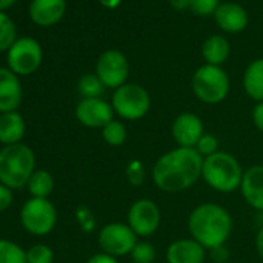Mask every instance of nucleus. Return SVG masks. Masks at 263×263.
<instances>
[{
  "label": "nucleus",
  "instance_id": "1",
  "mask_svg": "<svg viewBox=\"0 0 263 263\" xmlns=\"http://www.w3.org/2000/svg\"><path fill=\"white\" fill-rule=\"evenodd\" d=\"M204 158L192 147H177L161 155L152 169V178L164 192H183L201 177Z\"/></svg>",
  "mask_w": 263,
  "mask_h": 263
},
{
  "label": "nucleus",
  "instance_id": "2",
  "mask_svg": "<svg viewBox=\"0 0 263 263\" xmlns=\"http://www.w3.org/2000/svg\"><path fill=\"white\" fill-rule=\"evenodd\" d=\"M187 228L195 241L204 249L221 248L232 232V218L229 212L215 203L197 206L187 220Z\"/></svg>",
  "mask_w": 263,
  "mask_h": 263
},
{
  "label": "nucleus",
  "instance_id": "3",
  "mask_svg": "<svg viewBox=\"0 0 263 263\" xmlns=\"http://www.w3.org/2000/svg\"><path fill=\"white\" fill-rule=\"evenodd\" d=\"M34 166L36 158L28 146H5L0 151V183L10 189H21L28 184Z\"/></svg>",
  "mask_w": 263,
  "mask_h": 263
},
{
  "label": "nucleus",
  "instance_id": "4",
  "mask_svg": "<svg viewBox=\"0 0 263 263\" xmlns=\"http://www.w3.org/2000/svg\"><path fill=\"white\" fill-rule=\"evenodd\" d=\"M243 172L240 163L228 152L218 151L217 154L204 158L201 177L217 192L229 194L240 187Z\"/></svg>",
  "mask_w": 263,
  "mask_h": 263
},
{
  "label": "nucleus",
  "instance_id": "5",
  "mask_svg": "<svg viewBox=\"0 0 263 263\" xmlns=\"http://www.w3.org/2000/svg\"><path fill=\"white\" fill-rule=\"evenodd\" d=\"M231 82L228 73L221 67L201 65L192 76V91L204 104H220L229 95Z\"/></svg>",
  "mask_w": 263,
  "mask_h": 263
},
{
  "label": "nucleus",
  "instance_id": "6",
  "mask_svg": "<svg viewBox=\"0 0 263 263\" xmlns=\"http://www.w3.org/2000/svg\"><path fill=\"white\" fill-rule=\"evenodd\" d=\"M151 95L138 84H124L115 90L111 107L116 115L127 121H137L144 118L151 110Z\"/></svg>",
  "mask_w": 263,
  "mask_h": 263
},
{
  "label": "nucleus",
  "instance_id": "7",
  "mask_svg": "<svg viewBox=\"0 0 263 263\" xmlns=\"http://www.w3.org/2000/svg\"><path fill=\"white\" fill-rule=\"evenodd\" d=\"M58 220L56 208L47 198H31L21 211L24 228L33 235H45L53 231Z\"/></svg>",
  "mask_w": 263,
  "mask_h": 263
},
{
  "label": "nucleus",
  "instance_id": "8",
  "mask_svg": "<svg viewBox=\"0 0 263 263\" xmlns=\"http://www.w3.org/2000/svg\"><path fill=\"white\" fill-rule=\"evenodd\" d=\"M8 67L17 76L33 74L42 64V47L33 37L17 39L8 50Z\"/></svg>",
  "mask_w": 263,
  "mask_h": 263
},
{
  "label": "nucleus",
  "instance_id": "9",
  "mask_svg": "<svg viewBox=\"0 0 263 263\" xmlns=\"http://www.w3.org/2000/svg\"><path fill=\"white\" fill-rule=\"evenodd\" d=\"M98 241L105 254L113 257H121L132 252V249L138 243V235L132 231L128 224L115 221L105 224L101 229Z\"/></svg>",
  "mask_w": 263,
  "mask_h": 263
},
{
  "label": "nucleus",
  "instance_id": "10",
  "mask_svg": "<svg viewBox=\"0 0 263 263\" xmlns=\"http://www.w3.org/2000/svg\"><path fill=\"white\" fill-rule=\"evenodd\" d=\"M101 82L107 88H119L121 85L127 84L128 78V61L124 53L118 50H107L104 51L96 62V73Z\"/></svg>",
  "mask_w": 263,
  "mask_h": 263
},
{
  "label": "nucleus",
  "instance_id": "11",
  "mask_svg": "<svg viewBox=\"0 0 263 263\" xmlns=\"http://www.w3.org/2000/svg\"><path fill=\"white\" fill-rule=\"evenodd\" d=\"M161 221V212L157 203L149 198L137 200L128 209L127 224L138 237L152 235Z\"/></svg>",
  "mask_w": 263,
  "mask_h": 263
},
{
  "label": "nucleus",
  "instance_id": "12",
  "mask_svg": "<svg viewBox=\"0 0 263 263\" xmlns=\"http://www.w3.org/2000/svg\"><path fill=\"white\" fill-rule=\"evenodd\" d=\"M76 118L88 128H104L113 121V107L101 98L82 99L76 105Z\"/></svg>",
  "mask_w": 263,
  "mask_h": 263
},
{
  "label": "nucleus",
  "instance_id": "13",
  "mask_svg": "<svg viewBox=\"0 0 263 263\" xmlns=\"http://www.w3.org/2000/svg\"><path fill=\"white\" fill-rule=\"evenodd\" d=\"M172 137L178 147H195L198 140L203 137L204 128L200 116L191 111L180 113L172 122Z\"/></svg>",
  "mask_w": 263,
  "mask_h": 263
},
{
  "label": "nucleus",
  "instance_id": "14",
  "mask_svg": "<svg viewBox=\"0 0 263 263\" xmlns=\"http://www.w3.org/2000/svg\"><path fill=\"white\" fill-rule=\"evenodd\" d=\"M214 19L218 28L229 34L241 33L249 24V16L246 10L235 2L220 4V7L214 13Z\"/></svg>",
  "mask_w": 263,
  "mask_h": 263
},
{
  "label": "nucleus",
  "instance_id": "15",
  "mask_svg": "<svg viewBox=\"0 0 263 263\" xmlns=\"http://www.w3.org/2000/svg\"><path fill=\"white\" fill-rule=\"evenodd\" d=\"M22 104V85L16 73L0 67V113L16 111Z\"/></svg>",
  "mask_w": 263,
  "mask_h": 263
},
{
  "label": "nucleus",
  "instance_id": "16",
  "mask_svg": "<svg viewBox=\"0 0 263 263\" xmlns=\"http://www.w3.org/2000/svg\"><path fill=\"white\" fill-rule=\"evenodd\" d=\"M67 11L65 0H31L30 17L39 27H53Z\"/></svg>",
  "mask_w": 263,
  "mask_h": 263
},
{
  "label": "nucleus",
  "instance_id": "17",
  "mask_svg": "<svg viewBox=\"0 0 263 263\" xmlns=\"http://www.w3.org/2000/svg\"><path fill=\"white\" fill-rule=\"evenodd\" d=\"M240 191L245 201L252 209L263 212V166L261 164L251 166L243 172Z\"/></svg>",
  "mask_w": 263,
  "mask_h": 263
},
{
  "label": "nucleus",
  "instance_id": "18",
  "mask_svg": "<svg viewBox=\"0 0 263 263\" xmlns=\"http://www.w3.org/2000/svg\"><path fill=\"white\" fill-rule=\"evenodd\" d=\"M204 257V248L194 238L175 240L166 251L167 263H203Z\"/></svg>",
  "mask_w": 263,
  "mask_h": 263
},
{
  "label": "nucleus",
  "instance_id": "19",
  "mask_svg": "<svg viewBox=\"0 0 263 263\" xmlns=\"http://www.w3.org/2000/svg\"><path fill=\"white\" fill-rule=\"evenodd\" d=\"M25 135V121L21 113L10 111L0 115V143L5 146L21 144Z\"/></svg>",
  "mask_w": 263,
  "mask_h": 263
},
{
  "label": "nucleus",
  "instance_id": "20",
  "mask_svg": "<svg viewBox=\"0 0 263 263\" xmlns=\"http://www.w3.org/2000/svg\"><path fill=\"white\" fill-rule=\"evenodd\" d=\"M229 53H231L229 42L224 36H220V34H214L208 37L201 45V56L208 65L220 67L221 64L228 61Z\"/></svg>",
  "mask_w": 263,
  "mask_h": 263
},
{
  "label": "nucleus",
  "instance_id": "21",
  "mask_svg": "<svg viewBox=\"0 0 263 263\" xmlns=\"http://www.w3.org/2000/svg\"><path fill=\"white\" fill-rule=\"evenodd\" d=\"M243 88L251 99L263 102V58L252 61L246 67L243 74Z\"/></svg>",
  "mask_w": 263,
  "mask_h": 263
},
{
  "label": "nucleus",
  "instance_id": "22",
  "mask_svg": "<svg viewBox=\"0 0 263 263\" xmlns=\"http://www.w3.org/2000/svg\"><path fill=\"white\" fill-rule=\"evenodd\" d=\"M27 186L33 198H47L53 192L54 180L47 171H34Z\"/></svg>",
  "mask_w": 263,
  "mask_h": 263
},
{
  "label": "nucleus",
  "instance_id": "23",
  "mask_svg": "<svg viewBox=\"0 0 263 263\" xmlns=\"http://www.w3.org/2000/svg\"><path fill=\"white\" fill-rule=\"evenodd\" d=\"M104 90L105 85L101 82V79L96 74H84L78 82V91L82 96V99L101 98Z\"/></svg>",
  "mask_w": 263,
  "mask_h": 263
},
{
  "label": "nucleus",
  "instance_id": "24",
  "mask_svg": "<svg viewBox=\"0 0 263 263\" xmlns=\"http://www.w3.org/2000/svg\"><path fill=\"white\" fill-rule=\"evenodd\" d=\"M0 263H27V252L14 241L0 240Z\"/></svg>",
  "mask_w": 263,
  "mask_h": 263
},
{
  "label": "nucleus",
  "instance_id": "25",
  "mask_svg": "<svg viewBox=\"0 0 263 263\" xmlns=\"http://www.w3.org/2000/svg\"><path fill=\"white\" fill-rule=\"evenodd\" d=\"M16 41L14 22L8 14L0 11V51H8Z\"/></svg>",
  "mask_w": 263,
  "mask_h": 263
},
{
  "label": "nucleus",
  "instance_id": "26",
  "mask_svg": "<svg viewBox=\"0 0 263 263\" xmlns=\"http://www.w3.org/2000/svg\"><path fill=\"white\" fill-rule=\"evenodd\" d=\"M102 138L107 144L118 147L122 146L127 140V130L122 122L119 121H110L104 128H102Z\"/></svg>",
  "mask_w": 263,
  "mask_h": 263
},
{
  "label": "nucleus",
  "instance_id": "27",
  "mask_svg": "<svg viewBox=\"0 0 263 263\" xmlns=\"http://www.w3.org/2000/svg\"><path fill=\"white\" fill-rule=\"evenodd\" d=\"M132 260L135 263H154L157 257L155 246L149 241H138L130 252Z\"/></svg>",
  "mask_w": 263,
  "mask_h": 263
},
{
  "label": "nucleus",
  "instance_id": "28",
  "mask_svg": "<svg viewBox=\"0 0 263 263\" xmlns=\"http://www.w3.org/2000/svg\"><path fill=\"white\" fill-rule=\"evenodd\" d=\"M54 254L47 245H34L27 251V263H53Z\"/></svg>",
  "mask_w": 263,
  "mask_h": 263
},
{
  "label": "nucleus",
  "instance_id": "29",
  "mask_svg": "<svg viewBox=\"0 0 263 263\" xmlns=\"http://www.w3.org/2000/svg\"><path fill=\"white\" fill-rule=\"evenodd\" d=\"M203 158H208V157H211V155H214V154H217L218 152V140H217V137L215 135H212V134H203V137L198 140V143H197V146L194 147Z\"/></svg>",
  "mask_w": 263,
  "mask_h": 263
},
{
  "label": "nucleus",
  "instance_id": "30",
  "mask_svg": "<svg viewBox=\"0 0 263 263\" xmlns=\"http://www.w3.org/2000/svg\"><path fill=\"white\" fill-rule=\"evenodd\" d=\"M220 7V0H191L189 10L197 16H211Z\"/></svg>",
  "mask_w": 263,
  "mask_h": 263
},
{
  "label": "nucleus",
  "instance_id": "31",
  "mask_svg": "<svg viewBox=\"0 0 263 263\" xmlns=\"http://www.w3.org/2000/svg\"><path fill=\"white\" fill-rule=\"evenodd\" d=\"M11 203H13V192H11V189L0 183V212H4L5 209H8L11 206Z\"/></svg>",
  "mask_w": 263,
  "mask_h": 263
},
{
  "label": "nucleus",
  "instance_id": "32",
  "mask_svg": "<svg viewBox=\"0 0 263 263\" xmlns=\"http://www.w3.org/2000/svg\"><path fill=\"white\" fill-rule=\"evenodd\" d=\"M252 121L257 130L263 132V102H257L252 110Z\"/></svg>",
  "mask_w": 263,
  "mask_h": 263
},
{
  "label": "nucleus",
  "instance_id": "33",
  "mask_svg": "<svg viewBox=\"0 0 263 263\" xmlns=\"http://www.w3.org/2000/svg\"><path fill=\"white\" fill-rule=\"evenodd\" d=\"M87 263H118V260L113 255H108L105 252H99V254H95L93 257H90L87 260Z\"/></svg>",
  "mask_w": 263,
  "mask_h": 263
},
{
  "label": "nucleus",
  "instance_id": "34",
  "mask_svg": "<svg viewBox=\"0 0 263 263\" xmlns=\"http://www.w3.org/2000/svg\"><path fill=\"white\" fill-rule=\"evenodd\" d=\"M191 0H169V5L175 10V11H186L189 8Z\"/></svg>",
  "mask_w": 263,
  "mask_h": 263
},
{
  "label": "nucleus",
  "instance_id": "35",
  "mask_svg": "<svg viewBox=\"0 0 263 263\" xmlns=\"http://www.w3.org/2000/svg\"><path fill=\"white\" fill-rule=\"evenodd\" d=\"M255 248H257V252H258V255L261 257V260H263V226L258 229V232H257V237H255Z\"/></svg>",
  "mask_w": 263,
  "mask_h": 263
},
{
  "label": "nucleus",
  "instance_id": "36",
  "mask_svg": "<svg viewBox=\"0 0 263 263\" xmlns=\"http://www.w3.org/2000/svg\"><path fill=\"white\" fill-rule=\"evenodd\" d=\"M122 0H99V4L107 10H115L121 5Z\"/></svg>",
  "mask_w": 263,
  "mask_h": 263
},
{
  "label": "nucleus",
  "instance_id": "37",
  "mask_svg": "<svg viewBox=\"0 0 263 263\" xmlns=\"http://www.w3.org/2000/svg\"><path fill=\"white\" fill-rule=\"evenodd\" d=\"M16 2H17V0H0V11L5 13V10H8L10 7H13Z\"/></svg>",
  "mask_w": 263,
  "mask_h": 263
}]
</instances>
